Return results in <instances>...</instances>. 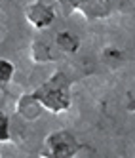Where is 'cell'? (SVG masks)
Wrapping results in <instances>:
<instances>
[{"label": "cell", "instance_id": "6da1fadb", "mask_svg": "<svg viewBox=\"0 0 135 158\" xmlns=\"http://www.w3.org/2000/svg\"><path fill=\"white\" fill-rule=\"evenodd\" d=\"M69 78L63 73H55L48 82H44L40 88H36L31 95L35 97L40 107H44L50 112H63L71 107V92H69Z\"/></svg>", "mask_w": 135, "mask_h": 158}, {"label": "cell", "instance_id": "7a4b0ae2", "mask_svg": "<svg viewBox=\"0 0 135 158\" xmlns=\"http://www.w3.org/2000/svg\"><path fill=\"white\" fill-rule=\"evenodd\" d=\"M46 152L44 154H50V156H72L78 152L80 145L74 139V135L69 131H53L50 133L46 141Z\"/></svg>", "mask_w": 135, "mask_h": 158}, {"label": "cell", "instance_id": "3957f363", "mask_svg": "<svg viewBox=\"0 0 135 158\" xmlns=\"http://www.w3.org/2000/svg\"><path fill=\"white\" fill-rule=\"evenodd\" d=\"M53 17H55L53 8L48 2H44V0H36V2H32L25 10V19L35 29H46V27H50L53 23Z\"/></svg>", "mask_w": 135, "mask_h": 158}, {"label": "cell", "instance_id": "277c9868", "mask_svg": "<svg viewBox=\"0 0 135 158\" xmlns=\"http://www.w3.org/2000/svg\"><path fill=\"white\" fill-rule=\"evenodd\" d=\"M76 10L86 19H99V17L108 15L110 2L108 0H78Z\"/></svg>", "mask_w": 135, "mask_h": 158}, {"label": "cell", "instance_id": "5b68a950", "mask_svg": "<svg viewBox=\"0 0 135 158\" xmlns=\"http://www.w3.org/2000/svg\"><path fill=\"white\" fill-rule=\"evenodd\" d=\"M17 112L23 118L32 120V118H36L40 114V103L32 95H23L17 101Z\"/></svg>", "mask_w": 135, "mask_h": 158}, {"label": "cell", "instance_id": "8992f818", "mask_svg": "<svg viewBox=\"0 0 135 158\" xmlns=\"http://www.w3.org/2000/svg\"><path fill=\"white\" fill-rule=\"evenodd\" d=\"M31 57H32V61H36V63H46V61L53 59V55H51L50 48L44 42L35 40V42H32V46H31Z\"/></svg>", "mask_w": 135, "mask_h": 158}, {"label": "cell", "instance_id": "52a82bcc", "mask_svg": "<svg viewBox=\"0 0 135 158\" xmlns=\"http://www.w3.org/2000/svg\"><path fill=\"white\" fill-rule=\"evenodd\" d=\"M55 46H57L59 50L63 52H69V53H74L78 50V38L74 35H71V32H59L57 38H55Z\"/></svg>", "mask_w": 135, "mask_h": 158}, {"label": "cell", "instance_id": "ba28073f", "mask_svg": "<svg viewBox=\"0 0 135 158\" xmlns=\"http://www.w3.org/2000/svg\"><path fill=\"white\" fill-rule=\"evenodd\" d=\"M14 65L10 63L8 59L0 57V89H4L10 82H12V76H14Z\"/></svg>", "mask_w": 135, "mask_h": 158}, {"label": "cell", "instance_id": "9c48e42d", "mask_svg": "<svg viewBox=\"0 0 135 158\" xmlns=\"http://www.w3.org/2000/svg\"><path fill=\"white\" fill-rule=\"evenodd\" d=\"M57 4L61 6L63 14H65V15H69L71 12H74V10H76V6H78V0H57Z\"/></svg>", "mask_w": 135, "mask_h": 158}, {"label": "cell", "instance_id": "30bf717a", "mask_svg": "<svg viewBox=\"0 0 135 158\" xmlns=\"http://www.w3.org/2000/svg\"><path fill=\"white\" fill-rule=\"evenodd\" d=\"M10 133H8V116L0 112V141H8Z\"/></svg>", "mask_w": 135, "mask_h": 158}]
</instances>
